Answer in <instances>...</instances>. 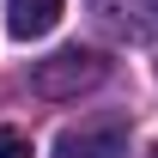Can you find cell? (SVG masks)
<instances>
[{"label": "cell", "mask_w": 158, "mask_h": 158, "mask_svg": "<svg viewBox=\"0 0 158 158\" xmlns=\"http://www.w3.org/2000/svg\"><path fill=\"white\" fill-rule=\"evenodd\" d=\"M61 24V0H12V12H6V31L19 43H31V37H49Z\"/></svg>", "instance_id": "3"}, {"label": "cell", "mask_w": 158, "mask_h": 158, "mask_svg": "<svg viewBox=\"0 0 158 158\" xmlns=\"http://www.w3.org/2000/svg\"><path fill=\"white\" fill-rule=\"evenodd\" d=\"M152 158H158V146H152Z\"/></svg>", "instance_id": "5"}, {"label": "cell", "mask_w": 158, "mask_h": 158, "mask_svg": "<svg viewBox=\"0 0 158 158\" xmlns=\"http://www.w3.org/2000/svg\"><path fill=\"white\" fill-rule=\"evenodd\" d=\"M0 158H31V134H19V128H0Z\"/></svg>", "instance_id": "4"}, {"label": "cell", "mask_w": 158, "mask_h": 158, "mask_svg": "<svg viewBox=\"0 0 158 158\" xmlns=\"http://www.w3.org/2000/svg\"><path fill=\"white\" fill-rule=\"evenodd\" d=\"M55 158H128V128H122V122L67 128V134L55 140Z\"/></svg>", "instance_id": "2"}, {"label": "cell", "mask_w": 158, "mask_h": 158, "mask_svg": "<svg viewBox=\"0 0 158 158\" xmlns=\"http://www.w3.org/2000/svg\"><path fill=\"white\" fill-rule=\"evenodd\" d=\"M103 73H110V61L98 55V49H55L49 61H37V73H31V85H37V98H79V91H91V85H103Z\"/></svg>", "instance_id": "1"}]
</instances>
